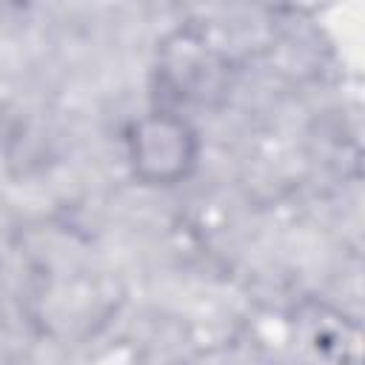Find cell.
<instances>
[{
	"label": "cell",
	"instance_id": "obj_1",
	"mask_svg": "<svg viewBox=\"0 0 365 365\" xmlns=\"http://www.w3.org/2000/svg\"><path fill=\"white\" fill-rule=\"evenodd\" d=\"M134 157L145 177L151 180H174L182 174L188 163V134L180 123L148 120L140 125V137L134 140Z\"/></svg>",
	"mask_w": 365,
	"mask_h": 365
}]
</instances>
